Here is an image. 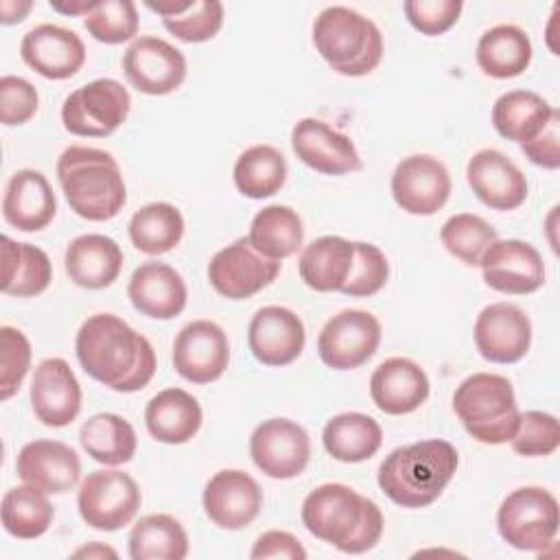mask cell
<instances>
[{
	"label": "cell",
	"mask_w": 560,
	"mask_h": 560,
	"mask_svg": "<svg viewBox=\"0 0 560 560\" xmlns=\"http://www.w3.org/2000/svg\"><path fill=\"white\" fill-rule=\"evenodd\" d=\"M74 350L88 376L122 394L147 387L158 365L151 341L114 313L90 315L77 332Z\"/></svg>",
	"instance_id": "obj_1"
},
{
	"label": "cell",
	"mask_w": 560,
	"mask_h": 560,
	"mask_svg": "<svg viewBox=\"0 0 560 560\" xmlns=\"http://www.w3.org/2000/svg\"><path fill=\"white\" fill-rule=\"evenodd\" d=\"M302 523L341 553H365L383 536L381 508L343 483H322L302 503Z\"/></svg>",
	"instance_id": "obj_2"
},
{
	"label": "cell",
	"mask_w": 560,
	"mask_h": 560,
	"mask_svg": "<svg viewBox=\"0 0 560 560\" xmlns=\"http://www.w3.org/2000/svg\"><path fill=\"white\" fill-rule=\"evenodd\" d=\"M459 455L446 440H420L394 448L378 466V486L400 508H427L455 477Z\"/></svg>",
	"instance_id": "obj_3"
},
{
	"label": "cell",
	"mask_w": 560,
	"mask_h": 560,
	"mask_svg": "<svg viewBox=\"0 0 560 560\" xmlns=\"http://www.w3.org/2000/svg\"><path fill=\"white\" fill-rule=\"evenodd\" d=\"M63 197L88 221H109L127 203V186L116 158L103 149L72 144L57 160Z\"/></svg>",
	"instance_id": "obj_4"
},
{
	"label": "cell",
	"mask_w": 560,
	"mask_h": 560,
	"mask_svg": "<svg viewBox=\"0 0 560 560\" xmlns=\"http://www.w3.org/2000/svg\"><path fill=\"white\" fill-rule=\"evenodd\" d=\"M313 44L322 59L343 77H363L383 59L378 26L350 7H326L313 22Z\"/></svg>",
	"instance_id": "obj_5"
},
{
	"label": "cell",
	"mask_w": 560,
	"mask_h": 560,
	"mask_svg": "<svg viewBox=\"0 0 560 560\" xmlns=\"http://www.w3.org/2000/svg\"><path fill=\"white\" fill-rule=\"evenodd\" d=\"M453 409L466 433L481 444H505L518 429V405L512 383L492 372L466 376L455 394Z\"/></svg>",
	"instance_id": "obj_6"
},
{
	"label": "cell",
	"mask_w": 560,
	"mask_h": 560,
	"mask_svg": "<svg viewBox=\"0 0 560 560\" xmlns=\"http://www.w3.org/2000/svg\"><path fill=\"white\" fill-rule=\"evenodd\" d=\"M558 525V499L538 486L512 490L497 510V529L501 538L521 551H542L553 542Z\"/></svg>",
	"instance_id": "obj_7"
},
{
	"label": "cell",
	"mask_w": 560,
	"mask_h": 560,
	"mask_svg": "<svg viewBox=\"0 0 560 560\" xmlns=\"http://www.w3.org/2000/svg\"><path fill=\"white\" fill-rule=\"evenodd\" d=\"M131 96L116 79H94L70 92L61 105L63 129L79 138H107L129 116Z\"/></svg>",
	"instance_id": "obj_8"
},
{
	"label": "cell",
	"mask_w": 560,
	"mask_h": 560,
	"mask_svg": "<svg viewBox=\"0 0 560 560\" xmlns=\"http://www.w3.org/2000/svg\"><path fill=\"white\" fill-rule=\"evenodd\" d=\"M142 503L136 479L122 470L103 468L90 472L77 494L81 518L101 532H116L133 521Z\"/></svg>",
	"instance_id": "obj_9"
},
{
	"label": "cell",
	"mask_w": 560,
	"mask_h": 560,
	"mask_svg": "<svg viewBox=\"0 0 560 560\" xmlns=\"http://www.w3.org/2000/svg\"><path fill=\"white\" fill-rule=\"evenodd\" d=\"M280 273V260L256 252L247 236L219 249L208 262L212 289L228 300H247L267 289Z\"/></svg>",
	"instance_id": "obj_10"
},
{
	"label": "cell",
	"mask_w": 560,
	"mask_h": 560,
	"mask_svg": "<svg viewBox=\"0 0 560 560\" xmlns=\"http://www.w3.org/2000/svg\"><path fill=\"white\" fill-rule=\"evenodd\" d=\"M378 343L381 322L368 311L346 308L324 324L317 352L324 365L332 370H354L374 357Z\"/></svg>",
	"instance_id": "obj_11"
},
{
	"label": "cell",
	"mask_w": 560,
	"mask_h": 560,
	"mask_svg": "<svg viewBox=\"0 0 560 560\" xmlns=\"http://www.w3.org/2000/svg\"><path fill=\"white\" fill-rule=\"evenodd\" d=\"M249 455L267 477L293 479L308 466L311 438L302 424L289 418H269L252 431Z\"/></svg>",
	"instance_id": "obj_12"
},
{
	"label": "cell",
	"mask_w": 560,
	"mask_h": 560,
	"mask_svg": "<svg viewBox=\"0 0 560 560\" xmlns=\"http://www.w3.org/2000/svg\"><path fill=\"white\" fill-rule=\"evenodd\" d=\"M122 72L131 88L149 96L175 92L188 72L179 48L155 35L136 37L122 55Z\"/></svg>",
	"instance_id": "obj_13"
},
{
	"label": "cell",
	"mask_w": 560,
	"mask_h": 560,
	"mask_svg": "<svg viewBox=\"0 0 560 560\" xmlns=\"http://www.w3.org/2000/svg\"><path fill=\"white\" fill-rule=\"evenodd\" d=\"M228 361V335L210 319H195L186 324L173 341V368L188 383L206 385L221 378Z\"/></svg>",
	"instance_id": "obj_14"
},
{
	"label": "cell",
	"mask_w": 560,
	"mask_h": 560,
	"mask_svg": "<svg viewBox=\"0 0 560 560\" xmlns=\"http://www.w3.org/2000/svg\"><path fill=\"white\" fill-rule=\"evenodd\" d=\"M392 197L409 214H435L451 197L448 168L427 153L407 155L392 173Z\"/></svg>",
	"instance_id": "obj_15"
},
{
	"label": "cell",
	"mask_w": 560,
	"mask_h": 560,
	"mask_svg": "<svg viewBox=\"0 0 560 560\" xmlns=\"http://www.w3.org/2000/svg\"><path fill=\"white\" fill-rule=\"evenodd\" d=\"M483 282L508 295H527L545 284V262L540 252L521 238L494 241L481 256Z\"/></svg>",
	"instance_id": "obj_16"
},
{
	"label": "cell",
	"mask_w": 560,
	"mask_h": 560,
	"mask_svg": "<svg viewBox=\"0 0 560 560\" xmlns=\"http://www.w3.org/2000/svg\"><path fill=\"white\" fill-rule=\"evenodd\" d=\"M203 512L219 527L236 532L256 521L262 508L258 481L238 468L214 472L203 488Z\"/></svg>",
	"instance_id": "obj_17"
},
{
	"label": "cell",
	"mask_w": 560,
	"mask_h": 560,
	"mask_svg": "<svg viewBox=\"0 0 560 560\" xmlns=\"http://www.w3.org/2000/svg\"><path fill=\"white\" fill-rule=\"evenodd\" d=\"M479 354L490 363H516L532 343V322L525 311L510 302L488 304L472 328Z\"/></svg>",
	"instance_id": "obj_18"
},
{
	"label": "cell",
	"mask_w": 560,
	"mask_h": 560,
	"mask_svg": "<svg viewBox=\"0 0 560 560\" xmlns=\"http://www.w3.org/2000/svg\"><path fill=\"white\" fill-rule=\"evenodd\" d=\"M247 343L258 363L267 368L289 365L304 350V322L287 306H262L249 322Z\"/></svg>",
	"instance_id": "obj_19"
},
{
	"label": "cell",
	"mask_w": 560,
	"mask_h": 560,
	"mask_svg": "<svg viewBox=\"0 0 560 560\" xmlns=\"http://www.w3.org/2000/svg\"><path fill=\"white\" fill-rule=\"evenodd\" d=\"M298 160L322 175H346L363 168L354 142L319 118H302L291 131Z\"/></svg>",
	"instance_id": "obj_20"
},
{
	"label": "cell",
	"mask_w": 560,
	"mask_h": 560,
	"mask_svg": "<svg viewBox=\"0 0 560 560\" xmlns=\"http://www.w3.org/2000/svg\"><path fill=\"white\" fill-rule=\"evenodd\" d=\"M31 407L46 427H68L81 411V385L61 357L37 363L31 381Z\"/></svg>",
	"instance_id": "obj_21"
},
{
	"label": "cell",
	"mask_w": 560,
	"mask_h": 560,
	"mask_svg": "<svg viewBox=\"0 0 560 560\" xmlns=\"http://www.w3.org/2000/svg\"><path fill=\"white\" fill-rule=\"evenodd\" d=\"M20 57L44 79L63 81L83 68L85 44L70 28L59 24H39L22 37Z\"/></svg>",
	"instance_id": "obj_22"
},
{
	"label": "cell",
	"mask_w": 560,
	"mask_h": 560,
	"mask_svg": "<svg viewBox=\"0 0 560 560\" xmlns=\"http://www.w3.org/2000/svg\"><path fill=\"white\" fill-rule=\"evenodd\" d=\"M466 182L475 197L492 210H516L527 199L523 171L497 149H481L468 160Z\"/></svg>",
	"instance_id": "obj_23"
},
{
	"label": "cell",
	"mask_w": 560,
	"mask_h": 560,
	"mask_svg": "<svg viewBox=\"0 0 560 560\" xmlns=\"http://www.w3.org/2000/svg\"><path fill=\"white\" fill-rule=\"evenodd\" d=\"M15 472L46 494H63L77 486L81 462L77 451L59 440H33L20 448Z\"/></svg>",
	"instance_id": "obj_24"
},
{
	"label": "cell",
	"mask_w": 560,
	"mask_h": 560,
	"mask_svg": "<svg viewBox=\"0 0 560 560\" xmlns=\"http://www.w3.org/2000/svg\"><path fill=\"white\" fill-rule=\"evenodd\" d=\"M427 372L407 357L385 359L370 376L372 402L387 416L416 411L429 398Z\"/></svg>",
	"instance_id": "obj_25"
},
{
	"label": "cell",
	"mask_w": 560,
	"mask_h": 560,
	"mask_svg": "<svg viewBox=\"0 0 560 560\" xmlns=\"http://www.w3.org/2000/svg\"><path fill=\"white\" fill-rule=\"evenodd\" d=\"M57 214V197L44 173L35 168L15 171L4 188L2 217L22 232L44 230Z\"/></svg>",
	"instance_id": "obj_26"
},
{
	"label": "cell",
	"mask_w": 560,
	"mask_h": 560,
	"mask_svg": "<svg viewBox=\"0 0 560 560\" xmlns=\"http://www.w3.org/2000/svg\"><path fill=\"white\" fill-rule=\"evenodd\" d=\"M127 295L138 313L151 319H173L186 308L188 289L171 265L149 260L131 273Z\"/></svg>",
	"instance_id": "obj_27"
},
{
	"label": "cell",
	"mask_w": 560,
	"mask_h": 560,
	"mask_svg": "<svg viewBox=\"0 0 560 560\" xmlns=\"http://www.w3.org/2000/svg\"><path fill=\"white\" fill-rule=\"evenodd\" d=\"M63 267L77 287L105 289L120 276L122 249L112 236L81 234L66 247Z\"/></svg>",
	"instance_id": "obj_28"
},
{
	"label": "cell",
	"mask_w": 560,
	"mask_h": 560,
	"mask_svg": "<svg viewBox=\"0 0 560 560\" xmlns=\"http://www.w3.org/2000/svg\"><path fill=\"white\" fill-rule=\"evenodd\" d=\"M203 422L201 405L182 387H166L158 392L144 409V424L149 433L164 444L190 442Z\"/></svg>",
	"instance_id": "obj_29"
},
{
	"label": "cell",
	"mask_w": 560,
	"mask_h": 560,
	"mask_svg": "<svg viewBox=\"0 0 560 560\" xmlns=\"http://www.w3.org/2000/svg\"><path fill=\"white\" fill-rule=\"evenodd\" d=\"M354 262V243L343 236H319L308 243L298 260L304 284L319 293L341 291Z\"/></svg>",
	"instance_id": "obj_30"
},
{
	"label": "cell",
	"mask_w": 560,
	"mask_h": 560,
	"mask_svg": "<svg viewBox=\"0 0 560 560\" xmlns=\"http://www.w3.org/2000/svg\"><path fill=\"white\" fill-rule=\"evenodd\" d=\"M529 35L516 24H497L477 42V66L492 79H512L523 74L532 63Z\"/></svg>",
	"instance_id": "obj_31"
},
{
	"label": "cell",
	"mask_w": 560,
	"mask_h": 560,
	"mask_svg": "<svg viewBox=\"0 0 560 560\" xmlns=\"http://www.w3.org/2000/svg\"><path fill=\"white\" fill-rule=\"evenodd\" d=\"M322 442L330 457L343 464H359L376 455L383 444V429L368 413L346 411L326 422Z\"/></svg>",
	"instance_id": "obj_32"
},
{
	"label": "cell",
	"mask_w": 560,
	"mask_h": 560,
	"mask_svg": "<svg viewBox=\"0 0 560 560\" xmlns=\"http://www.w3.org/2000/svg\"><path fill=\"white\" fill-rule=\"evenodd\" d=\"M553 109L532 90H512L494 101L492 125L499 136L525 144L547 127Z\"/></svg>",
	"instance_id": "obj_33"
},
{
	"label": "cell",
	"mask_w": 560,
	"mask_h": 560,
	"mask_svg": "<svg viewBox=\"0 0 560 560\" xmlns=\"http://www.w3.org/2000/svg\"><path fill=\"white\" fill-rule=\"evenodd\" d=\"M52 265L44 249L31 243H15L2 236V282L4 295L33 298L48 289Z\"/></svg>",
	"instance_id": "obj_34"
},
{
	"label": "cell",
	"mask_w": 560,
	"mask_h": 560,
	"mask_svg": "<svg viewBox=\"0 0 560 560\" xmlns=\"http://www.w3.org/2000/svg\"><path fill=\"white\" fill-rule=\"evenodd\" d=\"M144 7L162 18L168 33L186 44L212 39L223 26V4L219 0H166L144 2Z\"/></svg>",
	"instance_id": "obj_35"
},
{
	"label": "cell",
	"mask_w": 560,
	"mask_h": 560,
	"mask_svg": "<svg viewBox=\"0 0 560 560\" xmlns=\"http://www.w3.org/2000/svg\"><path fill=\"white\" fill-rule=\"evenodd\" d=\"M252 247L271 260H282L293 256L304 241V228L300 214L280 203L265 206L252 219L249 234Z\"/></svg>",
	"instance_id": "obj_36"
},
{
	"label": "cell",
	"mask_w": 560,
	"mask_h": 560,
	"mask_svg": "<svg viewBox=\"0 0 560 560\" xmlns=\"http://www.w3.org/2000/svg\"><path fill=\"white\" fill-rule=\"evenodd\" d=\"M83 451L98 464L122 466L133 459L138 438L133 427L118 413H94L79 431Z\"/></svg>",
	"instance_id": "obj_37"
},
{
	"label": "cell",
	"mask_w": 560,
	"mask_h": 560,
	"mask_svg": "<svg viewBox=\"0 0 560 560\" xmlns=\"http://www.w3.org/2000/svg\"><path fill=\"white\" fill-rule=\"evenodd\" d=\"M184 217L168 201L142 206L129 219V238L147 256H160L175 249L184 236Z\"/></svg>",
	"instance_id": "obj_38"
},
{
	"label": "cell",
	"mask_w": 560,
	"mask_h": 560,
	"mask_svg": "<svg viewBox=\"0 0 560 560\" xmlns=\"http://www.w3.org/2000/svg\"><path fill=\"white\" fill-rule=\"evenodd\" d=\"M188 534L171 514H147L129 532L131 560H184Z\"/></svg>",
	"instance_id": "obj_39"
},
{
	"label": "cell",
	"mask_w": 560,
	"mask_h": 560,
	"mask_svg": "<svg viewBox=\"0 0 560 560\" xmlns=\"http://www.w3.org/2000/svg\"><path fill=\"white\" fill-rule=\"evenodd\" d=\"M287 182V160L271 144L245 149L234 164V186L249 199H267Z\"/></svg>",
	"instance_id": "obj_40"
},
{
	"label": "cell",
	"mask_w": 560,
	"mask_h": 560,
	"mask_svg": "<svg viewBox=\"0 0 560 560\" xmlns=\"http://www.w3.org/2000/svg\"><path fill=\"white\" fill-rule=\"evenodd\" d=\"M0 516L7 534L20 540H33L48 532L55 508L44 490L24 483L4 492Z\"/></svg>",
	"instance_id": "obj_41"
},
{
	"label": "cell",
	"mask_w": 560,
	"mask_h": 560,
	"mask_svg": "<svg viewBox=\"0 0 560 560\" xmlns=\"http://www.w3.org/2000/svg\"><path fill=\"white\" fill-rule=\"evenodd\" d=\"M440 238L451 256L459 258L468 267H477L481 262V256L486 254V249L499 236H497V230L479 214L462 212V214H453L444 221V225L440 230Z\"/></svg>",
	"instance_id": "obj_42"
},
{
	"label": "cell",
	"mask_w": 560,
	"mask_h": 560,
	"mask_svg": "<svg viewBox=\"0 0 560 560\" xmlns=\"http://www.w3.org/2000/svg\"><path fill=\"white\" fill-rule=\"evenodd\" d=\"M138 7L131 0H103L94 2L92 11L83 18L85 31L101 44H122L138 33Z\"/></svg>",
	"instance_id": "obj_43"
},
{
	"label": "cell",
	"mask_w": 560,
	"mask_h": 560,
	"mask_svg": "<svg viewBox=\"0 0 560 560\" xmlns=\"http://www.w3.org/2000/svg\"><path fill=\"white\" fill-rule=\"evenodd\" d=\"M514 453L523 457H547L560 446L558 418L547 411H525L518 418V429L510 440Z\"/></svg>",
	"instance_id": "obj_44"
},
{
	"label": "cell",
	"mask_w": 560,
	"mask_h": 560,
	"mask_svg": "<svg viewBox=\"0 0 560 560\" xmlns=\"http://www.w3.org/2000/svg\"><path fill=\"white\" fill-rule=\"evenodd\" d=\"M389 278V262L385 254L372 243H354V262L352 271L341 289L350 298H370L378 293Z\"/></svg>",
	"instance_id": "obj_45"
},
{
	"label": "cell",
	"mask_w": 560,
	"mask_h": 560,
	"mask_svg": "<svg viewBox=\"0 0 560 560\" xmlns=\"http://www.w3.org/2000/svg\"><path fill=\"white\" fill-rule=\"evenodd\" d=\"M0 398L9 400L31 368V341L13 326L0 328Z\"/></svg>",
	"instance_id": "obj_46"
},
{
	"label": "cell",
	"mask_w": 560,
	"mask_h": 560,
	"mask_svg": "<svg viewBox=\"0 0 560 560\" xmlns=\"http://www.w3.org/2000/svg\"><path fill=\"white\" fill-rule=\"evenodd\" d=\"M462 9V0H407L402 4L409 24L429 37L442 35L455 26Z\"/></svg>",
	"instance_id": "obj_47"
},
{
	"label": "cell",
	"mask_w": 560,
	"mask_h": 560,
	"mask_svg": "<svg viewBox=\"0 0 560 560\" xmlns=\"http://www.w3.org/2000/svg\"><path fill=\"white\" fill-rule=\"evenodd\" d=\"M39 105L37 90L22 77L4 74L0 79V120L7 127L28 122Z\"/></svg>",
	"instance_id": "obj_48"
},
{
	"label": "cell",
	"mask_w": 560,
	"mask_h": 560,
	"mask_svg": "<svg viewBox=\"0 0 560 560\" xmlns=\"http://www.w3.org/2000/svg\"><path fill=\"white\" fill-rule=\"evenodd\" d=\"M523 155L547 171H556L560 166V112L553 109L547 127L529 142L521 144Z\"/></svg>",
	"instance_id": "obj_49"
},
{
	"label": "cell",
	"mask_w": 560,
	"mask_h": 560,
	"mask_svg": "<svg viewBox=\"0 0 560 560\" xmlns=\"http://www.w3.org/2000/svg\"><path fill=\"white\" fill-rule=\"evenodd\" d=\"M249 558H284V560H304L306 549L302 542L282 529H269L260 534L249 551Z\"/></svg>",
	"instance_id": "obj_50"
},
{
	"label": "cell",
	"mask_w": 560,
	"mask_h": 560,
	"mask_svg": "<svg viewBox=\"0 0 560 560\" xmlns=\"http://www.w3.org/2000/svg\"><path fill=\"white\" fill-rule=\"evenodd\" d=\"M33 9L31 0H2L0 2V13H2V24H15L26 18V13Z\"/></svg>",
	"instance_id": "obj_51"
},
{
	"label": "cell",
	"mask_w": 560,
	"mask_h": 560,
	"mask_svg": "<svg viewBox=\"0 0 560 560\" xmlns=\"http://www.w3.org/2000/svg\"><path fill=\"white\" fill-rule=\"evenodd\" d=\"M50 7L63 15H88L94 7V2H85V0H72V2H57V0H50Z\"/></svg>",
	"instance_id": "obj_52"
},
{
	"label": "cell",
	"mask_w": 560,
	"mask_h": 560,
	"mask_svg": "<svg viewBox=\"0 0 560 560\" xmlns=\"http://www.w3.org/2000/svg\"><path fill=\"white\" fill-rule=\"evenodd\" d=\"M74 556H77V558H79V556H88V558H105V556H109V558H116V551H114L112 547L101 545V542H90V545L77 549Z\"/></svg>",
	"instance_id": "obj_53"
}]
</instances>
